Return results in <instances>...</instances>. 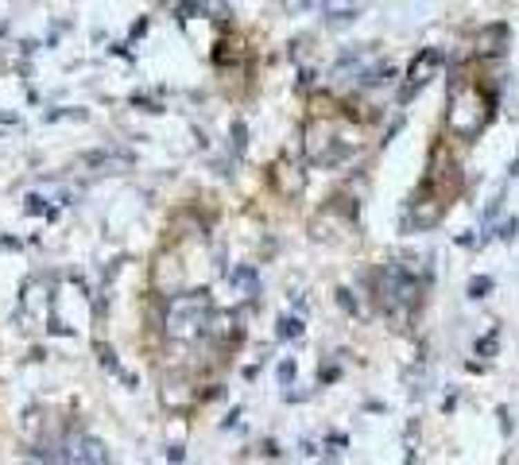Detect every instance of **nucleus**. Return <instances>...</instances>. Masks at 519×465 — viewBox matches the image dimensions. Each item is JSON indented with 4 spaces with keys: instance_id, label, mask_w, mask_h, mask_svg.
<instances>
[{
    "instance_id": "obj_1",
    "label": "nucleus",
    "mask_w": 519,
    "mask_h": 465,
    "mask_svg": "<svg viewBox=\"0 0 519 465\" xmlns=\"http://www.w3.org/2000/svg\"><path fill=\"white\" fill-rule=\"evenodd\" d=\"M209 326H214V298H209L206 287L182 291L163 310V330L175 341H194V337L209 334Z\"/></svg>"
},
{
    "instance_id": "obj_2",
    "label": "nucleus",
    "mask_w": 519,
    "mask_h": 465,
    "mask_svg": "<svg viewBox=\"0 0 519 465\" xmlns=\"http://www.w3.org/2000/svg\"><path fill=\"white\" fill-rule=\"evenodd\" d=\"M39 457L47 465H108L105 442L86 430H70L55 450H39Z\"/></svg>"
},
{
    "instance_id": "obj_3",
    "label": "nucleus",
    "mask_w": 519,
    "mask_h": 465,
    "mask_svg": "<svg viewBox=\"0 0 519 465\" xmlns=\"http://www.w3.org/2000/svg\"><path fill=\"white\" fill-rule=\"evenodd\" d=\"M419 291L422 283L415 279V267H403V264H388L380 272V298L388 303V310L403 314L419 303Z\"/></svg>"
},
{
    "instance_id": "obj_4",
    "label": "nucleus",
    "mask_w": 519,
    "mask_h": 465,
    "mask_svg": "<svg viewBox=\"0 0 519 465\" xmlns=\"http://www.w3.org/2000/svg\"><path fill=\"white\" fill-rule=\"evenodd\" d=\"M480 124H484V117H480L477 89H457V93H453V109H450V129L457 132V136L473 140L480 132Z\"/></svg>"
},
{
    "instance_id": "obj_5",
    "label": "nucleus",
    "mask_w": 519,
    "mask_h": 465,
    "mask_svg": "<svg viewBox=\"0 0 519 465\" xmlns=\"http://www.w3.org/2000/svg\"><path fill=\"white\" fill-rule=\"evenodd\" d=\"M438 66H442V50L438 47H422L419 55L411 59V66H407V86H403V93H399V101H411L415 93H419L426 82L438 74Z\"/></svg>"
},
{
    "instance_id": "obj_6",
    "label": "nucleus",
    "mask_w": 519,
    "mask_h": 465,
    "mask_svg": "<svg viewBox=\"0 0 519 465\" xmlns=\"http://www.w3.org/2000/svg\"><path fill=\"white\" fill-rule=\"evenodd\" d=\"M511 47V28L504 20H496V23H484V28L477 31V50L480 55H504V50Z\"/></svg>"
},
{
    "instance_id": "obj_7",
    "label": "nucleus",
    "mask_w": 519,
    "mask_h": 465,
    "mask_svg": "<svg viewBox=\"0 0 519 465\" xmlns=\"http://www.w3.org/2000/svg\"><path fill=\"white\" fill-rule=\"evenodd\" d=\"M368 55H372V43H361V47H349V50H341V55H337V62H333V78H345V74H349V70H361V62L368 59Z\"/></svg>"
},
{
    "instance_id": "obj_8",
    "label": "nucleus",
    "mask_w": 519,
    "mask_h": 465,
    "mask_svg": "<svg viewBox=\"0 0 519 465\" xmlns=\"http://www.w3.org/2000/svg\"><path fill=\"white\" fill-rule=\"evenodd\" d=\"M229 283H233L240 295H260V272H256V264H236L233 272H229Z\"/></svg>"
},
{
    "instance_id": "obj_9",
    "label": "nucleus",
    "mask_w": 519,
    "mask_h": 465,
    "mask_svg": "<svg viewBox=\"0 0 519 465\" xmlns=\"http://www.w3.org/2000/svg\"><path fill=\"white\" fill-rule=\"evenodd\" d=\"M392 78H395V70L388 66V62H372V66L357 70L353 86H357V89H372V86H384V82H392Z\"/></svg>"
},
{
    "instance_id": "obj_10",
    "label": "nucleus",
    "mask_w": 519,
    "mask_h": 465,
    "mask_svg": "<svg viewBox=\"0 0 519 465\" xmlns=\"http://www.w3.org/2000/svg\"><path fill=\"white\" fill-rule=\"evenodd\" d=\"M322 16L330 28H345V23H353L361 16V8L357 4H322Z\"/></svg>"
},
{
    "instance_id": "obj_11",
    "label": "nucleus",
    "mask_w": 519,
    "mask_h": 465,
    "mask_svg": "<svg viewBox=\"0 0 519 465\" xmlns=\"http://www.w3.org/2000/svg\"><path fill=\"white\" fill-rule=\"evenodd\" d=\"M303 334H306V326H303L299 314H283L279 322H275V337H279V341H299Z\"/></svg>"
},
{
    "instance_id": "obj_12",
    "label": "nucleus",
    "mask_w": 519,
    "mask_h": 465,
    "mask_svg": "<svg viewBox=\"0 0 519 465\" xmlns=\"http://www.w3.org/2000/svg\"><path fill=\"white\" fill-rule=\"evenodd\" d=\"M86 163L89 167H124V163H132V155H124V151H89Z\"/></svg>"
},
{
    "instance_id": "obj_13",
    "label": "nucleus",
    "mask_w": 519,
    "mask_h": 465,
    "mask_svg": "<svg viewBox=\"0 0 519 465\" xmlns=\"http://www.w3.org/2000/svg\"><path fill=\"white\" fill-rule=\"evenodd\" d=\"M492 287H496V279H492V276H473V279H469V287H465V295L477 303V298H489Z\"/></svg>"
},
{
    "instance_id": "obj_14",
    "label": "nucleus",
    "mask_w": 519,
    "mask_h": 465,
    "mask_svg": "<svg viewBox=\"0 0 519 465\" xmlns=\"http://www.w3.org/2000/svg\"><path fill=\"white\" fill-rule=\"evenodd\" d=\"M496 349H500V330H489V334H484L477 345H473V353L484 357V361H492V357H496Z\"/></svg>"
},
{
    "instance_id": "obj_15",
    "label": "nucleus",
    "mask_w": 519,
    "mask_h": 465,
    "mask_svg": "<svg viewBox=\"0 0 519 465\" xmlns=\"http://www.w3.org/2000/svg\"><path fill=\"white\" fill-rule=\"evenodd\" d=\"M294 377H299V365H294L291 357H283V361H279V368H275V380H279V388H291Z\"/></svg>"
},
{
    "instance_id": "obj_16",
    "label": "nucleus",
    "mask_w": 519,
    "mask_h": 465,
    "mask_svg": "<svg viewBox=\"0 0 519 465\" xmlns=\"http://www.w3.org/2000/svg\"><path fill=\"white\" fill-rule=\"evenodd\" d=\"M516 233H519V218H508V221H500V229H496V237L500 240H516Z\"/></svg>"
},
{
    "instance_id": "obj_17",
    "label": "nucleus",
    "mask_w": 519,
    "mask_h": 465,
    "mask_svg": "<svg viewBox=\"0 0 519 465\" xmlns=\"http://www.w3.org/2000/svg\"><path fill=\"white\" fill-rule=\"evenodd\" d=\"M496 415H500V435L511 438V435H516V419H511V411H508V407H500Z\"/></svg>"
},
{
    "instance_id": "obj_18",
    "label": "nucleus",
    "mask_w": 519,
    "mask_h": 465,
    "mask_svg": "<svg viewBox=\"0 0 519 465\" xmlns=\"http://www.w3.org/2000/svg\"><path fill=\"white\" fill-rule=\"evenodd\" d=\"M337 303H341L345 310H353V314H357V310H361V303H357V295H353V291H349V287H337Z\"/></svg>"
},
{
    "instance_id": "obj_19",
    "label": "nucleus",
    "mask_w": 519,
    "mask_h": 465,
    "mask_svg": "<svg viewBox=\"0 0 519 465\" xmlns=\"http://www.w3.org/2000/svg\"><path fill=\"white\" fill-rule=\"evenodd\" d=\"M245 144H248V129H245V120H236L233 124V148L245 151Z\"/></svg>"
},
{
    "instance_id": "obj_20",
    "label": "nucleus",
    "mask_w": 519,
    "mask_h": 465,
    "mask_svg": "<svg viewBox=\"0 0 519 465\" xmlns=\"http://www.w3.org/2000/svg\"><path fill=\"white\" fill-rule=\"evenodd\" d=\"M97 353H101V365H105V368H113V372H120V365H117V353H113V349H108V345H97Z\"/></svg>"
},
{
    "instance_id": "obj_21",
    "label": "nucleus",
    "mask_w": 519,
    "mask_h": 465,
    "mask_svg": "<svg viewBox=\"0 0 519 465\" xmlns=\"http://www.w3.org/2000/svg\"><path fill=\"white\" fill-rule=\"evenodd\" d=\"M62 117H74V120H86V109H55V113H47V120H62Z\"/></svg>"
},
{
    "instance_id": "obj_22",
    "label": "nucleus",
    "mask_w": 519,
    "mask_h": 465,
    "mask_svg": "<svg viewBox=\"0 0 519 465\" xmlns=\"http://www.w3.org/2000/svg\"><path fill=\"white\" fill-rule=\"evenodd\" d=\"M23 209H28V213H47V206H43L39 194H28V198H23Z\"/></svg>"
},
{
    "instance_id": "obj_23",
    "label": "nucleus",
    "mask_w": 519,
    "mask_h": 465,
    "mask_svg": "<svg viewBox=\"0 0 519 465\" xmlns=\"http://www.w3.org/2000/svg\"><path fill=\"white\" fill-rule=\"evenodd\" d=\"M500 202H504V187H500V190H496V194H492V198H489V206H484V221H489V218H496V209H500Z\"/></svg>"
},
{
    "instance_id": "obj_24",
    "label": "nucleus",
    "mask_w": 519,
    "mask_h": 465,
    "mask_svg": "<svg viewBox=\"0 0 519 465\" xmlns=\"http://www.w3.org/2000/svg\"><path fill=\"white\" fill-rule=\"evenodd\" d=\"M236 419H240V407H233V411H229V419H225V423H221V426H225V430H229V426H236Z\"/></svg>"
},
{
    "instance_id": "obj_25",
    "label": "nucleus",
    "mask_w": 519,
    "mask_h": 465,
    "mask_svg": "<svg viewBox=\"0 0 519 465\" xmlns=\"http://www.w3.org/2000/svg\"><path fill=\"white\" fill-rule=\"evenodd\" d=\"M516 175H519V155L511 159V171H508V178H516Z\"/></svg>"
}]
</instances>
